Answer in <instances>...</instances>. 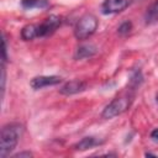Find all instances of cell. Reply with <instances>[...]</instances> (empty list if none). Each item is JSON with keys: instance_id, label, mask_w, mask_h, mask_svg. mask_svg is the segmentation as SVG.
Masks as SVG:
<instances>
[{"instance_id": "obj_1", "label": "cell", "mask_w": 158, "mask_h": 158, "mask_svg": "<svg viewBox=\"0 0 158 158\" xmlns=\"http://www.w3.org/2000/svg\"><path fill=\"white\" fill-rule=\"evenodd\" d=\"M22 126L20 123H7L2 126L0 135V157L5 158L10 154L19 143L22 135Z\"/></svg>"}, {"instance_id": "obj_2", "label": "cell", "mask_w": 158, "mask_h": 158, "mask_svg": "<svg viewBox=\"0 0 158 158\" xmlns=\"http://www.w3.org/2000/svg\"><path fill=\"white\" fill-rule=\"evenodd\" d=\"M98 28V20L91 14H85L81 16L75 27H74V36L77 40H86L89 38Z\"/></svg>"}, {"instance_id": "obj_3", "label": "cell", "mask_w": 158, "mask_h": 158, "mask_svg": "<svg viewBox=\"0 0 158 158\" xmlns=\"http://www.w3.org/2000/svg\"><path fill=\"white\" fill-rule=\"evenodd\" d=\"M131 101H132V96L130 94H123L121 96H117L102 111V117L104 118H112L115 116H118L121 115L122 112H125L130 105H131Z\"/></svg>"}, {"instance_id": "obj_4", "label": "cell", "mask_w": 158, "mask_h": 158, "mask_svg": "<svg viewBox=\"0 0 158 158\" xmlns=\"http://www.w3.org/2000/svg\"><path fill=\"white\" fill-rule=\"evenodd\" d=\"M59 25H60L59 17L56 15H51L41 25H38V37H43L53 33L59 27Z\"/></svg>"}, {"instance_id": "obj_5", "label": "cell", "mask_w": 158, "mask_h": 158, "mask_svg": "<svg viewBox=\"0 0 158 158\" xmlns=\"http://www.w3.org/2000/svg\"><path fill=\"white\" fill-rule=\"evenodd\" d=\"M128 6V0H105L101 5L102 14H117Z\"/></svg>"}, {"instance_id": "obj_6", "label": "cell", "mask_w": 158, "mask_h": 158, "mask_svg": "<svg viewBox=\"0 0 158 158\" xmlns=\"http://www.w3.org/2000/svg\"><path fill=\"white\" fill-rule=\"evenodd\" d=\"M60 81H62V78L57 77V75H41V77H36L31 80V86L33 89H42L44 86L57 85Z\"/></svg>"}, {"instance_id": "obj_7", "label": "cell", "mask_w": 158, "mask_h": 158, "mask_svg": "<svg viewBox=\"0 0 158 158\" xmlns=\"http://www.w3.org/2000/svg\"><path fill=\"white\" fill-rule=\"evenodd\" d=\"M85 86H86V84L81 80H70L62 86L60 93L64 95H73V94H78L80 91H83L85 89Z\"/></svg>"}, {"instance_id": "obj_8", "label": "cell", "mask_w": 158, "mask_h": 158, "mask_svg": "<svg viewBox=\"0 0 158 158\" xmlns=\"http://www.w3.org/2000/svg\"><path fill=\"white\" fill-rule=\"evenodd\" d=\"M21 37L25 41H30L38 37V25H33V23L26 25L21 31Z\"/></svg>"}, {"instance_id": "obj_9", "label": "cell", "mask_w": 158, "mask_h": 158, "mask_svg": "<svg viewBox=\"0 0 158 158\" xmlns=\"http://www.w3.org/2000/svg\"><path fill=\"white\" fill-rule=\"evenodd\" d=\"M21 6L23 9H46L49 6L48 0H22Z\"/></svg>"}, {"instance_id": "obj_10", "label": "cell", "mask_w": 158, "mask_h": 158, "mask_svg": "<svg viewBox=\"0 0 158 158\" xmlns=\"http://www.w3.org/2000/svg\"><path fill=\"white\" fill-rule=\"evenodd\" d=\"M158 21V0H156L146 11V22L152 23Z\"/></svg>"}, {"instance_id": "obj_11", "label": "cell", "mask_w": 158, "mask_h": 158, "mask_svg": "<svg viewBox=\"0 0 158 158\" xmlns=\"http://www.w3.org/2000/svg\"><path fill=\"white\" fill-rule=\"evenodd\" d=\"M95 53H96V48L93 44H84V46H80L78 48L75 57L77 58H86V57H90Z\"/></svg>"}, {"instance_id": "obj_12", "label": "cell", "mask_w": 158, "mask_h": 158, "mask_svg": "<svg viewBox=\"0 0 158 158\" xmlns=\"http://www.w3.org/2000/svg\"><path fill=\"white\" fill-rule=\"evenodd\" d=\"M94 144H95V141H94L93 137H85V138H83L80 142H78L75 144V148L80 149V151H84V149H88V148L93 147Z\"/></svg>"}, {"instance_id": "obj_13", "label": "cell", "mask_w": 158, "mask_h": 158, "mask_svg": "<svg viewBox=\"0 0 158 158\" xmlns=\"http://www.w3.org/2000/svg\"><path fill=\"white\" fill-rule=\"evenodd\" d=\"M131 30V22H128V21H126V22H123L120 27H118V32L120 33H127L128 31Z\"/></svg>"}, {"instance_id": "obj_14", "label": "cell", "mask_w": 158, "mask_h": 158, "mask_svg": "<svg viewBox=\"0 0 158 158\" xmlns=\"http://www.w3.org/2000/svg\"><path fill=\"white\" fill-rule=\"evenodd\" d=\"M151 137L153 138V141L158 142V128H156V130H153V131H152V133H151Z\"/></svg>"}, {"instance_id": "obj_15", "label": "cell", "mask_w": 158, "mask_h": 158, "mask_svg": "<svg viewBox=\"0 0 158 158\" xmlns=\"http://www.w3.org/2000/svg\"><path fill=\"white\" fill-rule=\"evenodd\" d=\"M31 156H32L31 153L25 152V153H19V154H16V156H15V158H19V157H31Z\"/></svg>"}]
</instances>
